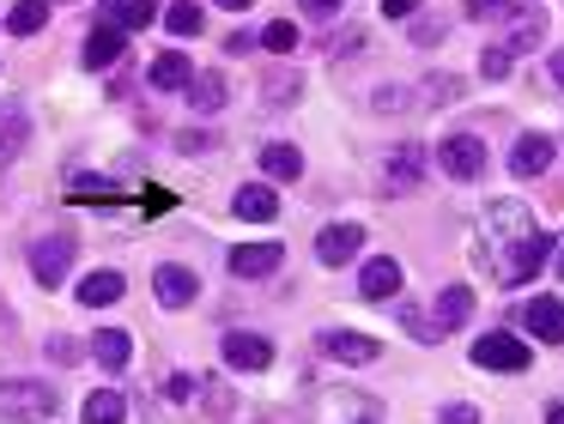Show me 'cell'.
I'll use <instances>...</instances> for the list:
<instances>
[{"label": "cell", "instance_id": "obj_1", "mask_svg": "<svg viewBox=\"0 0 564 424\" xmlns=\"http://www.w3.org/2000/svg\"><path fill=\"white\" fill-rule=\"evenodd\" d=\"M55 388L43 382H0V424H50Z\"/></svg>", "mask_w": 564, "mask_h": 424}, {"label": "cell", "instance_id": "obj_2", "mask_svg": "<svg viewBox=\"0 0 564 424\" xmlns=\"http://www.w3.org/2000/svg\"><path fill=\"white\" fill-rule=\"evenodd\" d=\"M67 261H74V237H67V230H50L43 242H31V279H37L43 291H55L67 279Z\"/></svg>", "mask_w": 564, "mask_h": 424}, {"label": "cell", "instance_id": "obj_3", "mask_svg": "<svg viewBox=\"0 0 564 424\" xmlns=\"http://www.w3.org/2000/svg\"><path fill=\"white\" fill-rule=\"evenodd\" d=\"M437 164H443V176L474 182L479 170H486V140H479V133H449V140L437 145Z\"/></svg>", "mask_w": 564, "mask_h": 424}, {"label": "cell", "instance_id": "obj_4", "mask_svg": "<svg viewBox=\"0 0 564 424\" xmlns=\"http://www.w3.org/2000/svg\"><path fill=\"white\" fill-rule=\"evenodd\" d=\"M425 170H431V152L406 140V145H394V152L382 157V188L406 194V188H419V182H425Z\"/></svg>", "mask_w": 564, "mask_h": 424}, {"label": "cell", "instance_id": "obj_5", "mask_svg": "<svg viewBox=\"0 0 564 424\" xmlns=\"http://www.w3.org/2000/svg\"><path fill=\"white\" fill-rule=\"evenodd\" d=\"M540 267H546V237H516L510 242V254L498 261V285H522V279H534Z\"/></svg>", "mask_w": 564, "mask_h": 424}, {"label": "cell", "instance_id": "obj_6", "mask_svg": "<svg viewBox=\"0 0 564 424\" xmlns=\"http://www.w3.org/2000/svg\"><path fill=\"white\" fill-rule=\"evenodd\" d=\"M474 363L479 370H528L534 358H528V346L516 334H479L474 339Z\"/></svg>", "mask_w": 564, "mask_h": 424}, {"label": "cell", "instance_id": "obj_7", "mask_svg": "<svg viewBox=\"0 0 564 424\" xmlns=\"http://www.w3.org/2000/svg\"><path fill=\"white\" fill-rule=\"evenodd\" d=\"M316 346H322V358H334V363H377L382 358L377 339H370V334H346V327L316 334Z\"/></svg>", "mask_w": 564, "mask_h": 424}, {"label": "cell", "instance_id": "obj_8", "mask_svg": "<svg viewBox=\"0 0 564 424\" xmlns=\"http://www.w3.org/2000/svg\"><path fill=\"white\" fill-rule=\"evenodd\" d=\"M516 322L534 339H546V346H564V303L558 297H528L522 309H516Z\"/></svg>", "mask_w": 564, "mask_h": 424}, {"label": "cell", "instance_id": "obj_9", "mask_svg": "<svg viewBox=\"0 0 564 424\" xmlns=\"http://www.w3.org/2000/svg\"><path fill=\"white\" fill-rule=\"evenodd\" d=\"M280 261H285L280 242H237L231 261H225V267H231V279H268Z\"/></svg>", "mask_w": 564, "mask_h": 424}, {"label": "cell", "instance_id": "obj_10", "mask_svg": "<svg viewBox=\"0 0 564 424\" xmlns=\"http://www.w3.org/2000/svg\"><path fill=\"white\" fill-rule=\"evenodd\" d=\"M358 249H365V225H328V230H316V261L322 267H346Z\"/></svg>", "mask_w": 564, "mask_h": 424}, {"label": "cell", "instance_id": "obj_11", "mask_svg": "<svg viewBox=\"0 0 564 424\" xmlns=\"http://www.w3.org/2000/svg\"><path fill=\"white\" fill-rule=\"evenodd\" d=\"M152 291H159V303H164V309H188V303H195V291H200V279L188 273V267L164 261L159 273H152Z\"/></svg>", "mask_w": 564, "mask_h": 424}, {"label": "cell", "instance_id": "obj_12", "mask_svg": "<svg viewBox=\"0 0 564 424\" xmlns=\"http://www.w3.org/2000/svg\"><path fill=\"white\" fill-rule=\"evenodd\" d=\"M152 19H159V0H104L98 7V24H116L122 36L147 31Z\"/></svg>", "mask_w": 564, "mask_h": 424}, {"label": "cell", "instance_id": "obj_13", "mask_svg": "<svg viewBox=\"0 0 564 424\" xmlns=\"http://www.w3.org/2000/svg\"><path fill=\"white\" fill-rule=\"evenodd\" d=\"M225 363H231V370H268V363H273V339H261V334H225Z\"/></svg>", "mask_w": 564, "mask_h": 424}, {"label": "cell", "instance_id": "obj_14", "mask_svg": "<svg viewBox=\"0 0 564 424\" xmlns=\"http://www.w3.org/2000/svg\"><path fill=\"white\" fill-rule=\"evenodd\" d=\"M510 170H516V176H546V170H552V140H546V133H522V140H516L510 145Z\"/></svg>", "mask_w": 564, "mask_h": 424}, {"label": "cell", "instance_id": "obj_15", "mask_svg": "<svg viewBox=\"0 0 564 424\" xmlns=\"http://www.w3.org/2000/svg\"><path fill=\"white\" fill-rule=\"evenodd\" d=\"M91 358H98L110 376H122L128 363H134V339H128L122 327H98V334H91Z\"/></svg>", "mask_w": 564, "mask_h": 424}, {"label": "cell", "instance_id": "obj_16", "mask_svg": "<svg viewBox=\"0 0 564 424\" xmlns=\"http://www.w3.org/2000/svg\"><path fill=\"white\" fill-rule=\"evenodd\" d=\"M147 79H152V91H188V79H195V61L176 55V48H164V55L147 67Z\"/></svg>", "mask_w": 564, "mask_h": 424}, {"label": "cell", "instance_id": "obj_17", "mask_svg": "<svg viewBox=\"0 0 564 424\" xmlns=\"http://www.w3.org/2000/svg\"><path fill=\"white\" fill-rule=\"evenodd\" d=\"M25 140H31L25 104H0V164H13V157L25 152Z\"/></svg>", "mask_w": 564, "mask_h": 424}, {"label": "cell", "instance_id": "obj_18", "mask_svg": "<svg viewBox=\"0 0 564 424\" xmlns=\"http://www.w3.org/2000/svg\"><path fill=\"white\" fill-rule=\"evenodd\" d=\"M231 213H237V218H249V225H268V218H280V200H273L268 182H249V188H237V194H231Z\"/></svg>", "mask_w": 564, "mask_h": 424}, {"label": "cell", "instance_id": "obj_19", "mask_svg": "<svg viewBox=\"0 0 564 424\" xmlns=\"http://www.w3.org/2000/svg\"><path fill=\"white\" fill-rule=\"evenodd\" d=\"M225 109V79L213 67H195V79H188V116H219Z\"/></svg>", "mask_w": 564, "mask_h": 424}, {"label": "cell", "instance_id": "obj_20", "mask_svg": "<svg viewBox=\"0 0 564 424\" xmlns=\"http://www.w3.org/2000/svg\"><path fill=\"white\" fill-rule=\"evenodd\" d=\"M122 48H128V36L116 31V24H91L86 31V67H116Z\"/></svg>", "mask_w": 564, "mask_h": 424}, {"label": "cell", "instance_id": "obj_21", "mask_svg": "<svg viewBox=\"0 0 564 424\" xmlns=\"http://www.w3.org/2000/svg\"><path fill=\"white\" fill-rule=\"evenodd\" d=\"M358 291H365L370 303L394 297V291H401V261H389V254H382V261H365V273H358Z\"/></svg>", "mask_w": 564, "mask_h": 424}, {"label": "cell", "instance_id": "obj_22", "mask_svg": "<svg viewBox=\"0 0 564 424\" xmlns=\"http://www.w3.org/2000/svg\"><path fill=\"white\" fill-rule=\"evenodd\" d=\"M79 424H128V400L116 388H98V394L79 400Z\"/></svg>", "mask_w": 564, "mask_h": 424}, {"label": "cell", "instance_id": "obj_23", "mask_svg": "<svg viewBox=\"0 0 564 424\" xmlns=\"http://www.w3.org/2000/svg\"><path fill=\"white\" fill-rule=\"evenodd\" d=\"M261 170H268V182H297L304 176V152L297 145H261Z\"/></svg>", "mask_w": 564, "mask_h": 424}, {"label": "cell", "instance_id": "obj_24", "mask_svg": "<svg viewBox=\"0 0 564 424\" xmlns=\"http://www.w3.org/2000/svg\"><path fill=\"white\" fill-rule=\"evenodd\" d=\"M122 291H128L122 273H86L79 279V303H86V309H104V303H116Z\"/></svg>", "mask_w": 564, "mask_h": 424}, {"label": "cell", "instance_id": "obj_25", "mask_svg": "<svg viewBox=\"0 0 564 424\" xmlns=\"http://www.w3.org/2000/svg\"><path fill=\"white\" fill-rule=\"evenodd\" d=\"M540 43H546V19H540V12H516V19H510V43H503V48H510V55H528V48H540Z\"/></svg>", "mask_w": 564, "mask_h": 424}, {"label": "cell", "instance_id": "obj_26", "mask_svg": "<svg viewBox=\"0 0 564 424\" xmlns=\"http://www.w3.org/2000/svg\"><path fill=\"white\" fill-rule=\"evenodd\" d=\"M491 230H503V237H534V218H528V206H516V200H498L491 206Z\"/></svg>", "mask_w": 564, "mask_h": 424}, {"label": "cell", "instance_id": "obj_27", "mask_svg": "<svg viewBox=\"0 0 564 424\" xmlns=\"http://www.w3.org/2000/svg\"><path fill=\"white\" fill-rule=\"evenodd\" d=\"M164 31H171V36H200V31H207V19H200L195 0H171V7H164Z\"/></svg>", "mask_w": 564, "mask_h": 424}, {"label": "cell", "instance_id": "obj_28", "mask_svg": "<svg viewBox=\"0 0 564 424\" xmlns=\"http://www.w3.org/2000/svg\"><path fill=\"white\" fill-rule=\"evenodd\" d=\"M43 24H50V7H43V0H19V7L7 12V31L13 36H37Z\"/></svg>", "mask_w": 564, "mask_h": 424}, {"label": "cell", "instance_id": "obj_29", "mask_svg": "<svg viewBox=\"0 0 564 424\" xmlns=\"http://www.w3.org/2000/svg\"><path fill=\"white\" fill-rule=\"evenodd\" d=\"M467 315H474V291H467V285H449V291L437 297V322H443V327H462Z\"/></svg>", "mask_w": 564, "mask_h": 424}, {"label": "cell", "instance_id": "obj_30", "mask_svg": "<svg viewBox=\"0 0 564 424\" xmlns=\"http://www.w3.org/2000/svg\"><path fill=\"white\" fill-rule=\"evenodd\" d=\"M401 322H406V334H413V339H431V346L449 334V327H443L437 315H425V309H401Z\"/></svg>", "mask_w": 564, "mask_h": 424}, {"label": "cell", "instance_id": "obj_31", "mask_svg": "<svg viewBox=\"0 0 564 424\" xmlns=\"http://www.w3.org/2000/svg\"><path fill=\"white\" fill-rule=\"evenodd\" d=\"M510 48H503V43H491L486 48V55H479V79H510Z\"/></svg>", "mask_w": 564, "mask_h": 424}, {"label": "cell", "instance_id": "obj_32", "mask_svg": "<svg viewBox=\"0 0 564 424\" xmlns=\"http://www.w3.org/2000/svg\"><path fill=\"white\" fill-rule=\"evenodd\" d=\"M261 43H268V48H273V55H292V48H297V24H285V19H273V24H268V31H261Z\"/></svg>", "mask_w": 564, "mask_h": 424}, {"label": "cell", "instance_id": "obj_33", "mask_svg": "<svg viewBox=\"0 0 564 424\" xmlns=\"http://www.w3.org/2000/svg\"><path fill=\"white\" fill-rule=\"evenodd\" d=\"M437 424H479V406H467V400H449V406L437 412Z\"/></svg>", "mask_w": 564, "mask_h": 424}, {"label": "cell", "instance_id": "obj_34", "mask_svg": "<svg viewBox=\"0 0 564 424\" xmlns=\"http://www.w3.org/2000/svg\"><path fill=\"white\" fill-rule=\"evenodd\" d=\"M280 97H297V73H273L268 79V104H280Z\"/></svg>", "mask_w": 564, "mask_h": 424}, {"label": "cell", "instance_id": "obj_35", "mask_svg": "<svg viewBox=\"0 0 564 424\" xmlns=\"http://www.w3.org/2000/svg\"><path fill=\"white\" fill-rule=\"evenodd\" d=\"M195 394H200V382H195V376H171V400H183V406H188Z\"/></svg>", "mask_w": 564, "mask_h": 424}, {"label": "cell", "instance_id": "obj_36", "mask_svg": "<svg viewBox=\"0 0 564 424\" xmlns=\"http://www.w3.org/2000/svg\"><path fill=\"white\" fill-rule=\"evenodd\" d=\"M297 7H304V12H310V19H334V12H340V7H346V0H297Z\"/></svg>", "mask_w": 564, "mask_h": 424}, {"label": "cell", "instance_id": "obj_37", "mask_svg": "<svg viewBox=\"0 0 564 424\" xmlns=\"http://www.w3.org/2000/svg\"><path fill=\"white\" fill-rule=\"evenodd\" d=\"M503 0H467V19H498Z\"/></svg>", "mask_w": 564, "mask_h": 424}, {"label": "cell", "instance_id": "obj_38", "mask_svg": "<svg viewBox=\"0 0 564 424\" xmlns=\"http://www.w3.org/2000/svg\"><path fill=\"white\" fill-rule=\"evenodd\" d=\"M413 7H419V0H382V19H406Z\"/></svg>", "mask_w": 564, "mask_h": 424}, {"label": "cell", "instance_id": "obj_39", "mask_svg": "<svg viewBox=\"0 0 564 424\" xmlns=\"http://www.w3.org/2000/svg\"><path fill=\"white\" fill-rule=\"evenodd\" d=\"M437 36H443L437 19H431V24H413V43H437Z\"/></svg>", "mask_w": 564, "mask_h": 424}, {"label": "cell", "instance_id": "obj_40", "mask_svg": "<svg viewBox=\"0 0 564 424\" xmlns=\"http://www.w3.org/2000/svg\"><path fill=\"white\" fill-rule=\"evenodd\" d=\"M50 351H55V358H62V363H79V358H74V351H79L74 339H50Z\"/></svg>", "mask_w": 564, "mask_h": 424}, {"label": "cell", "instance_id": "obj_41", "mask_svg": "<svg viewBox=\"0 0 564 424\" xmlns=\"http://www.w3.org/2000/svg\"><path fill=\"white\" fill-rule=\"evenodd\" d=\"M552 85H558V91H564V48H558V55H552Z\"/></svg>", "mask_w": 564, "mask_h": 424}, {"label": "cell", "instance_id": "obj_42", "mask_svg": "<svg viewBox=\"0 0 564 424\" xmlns=\"http://www.w3.org/2000/svg\"><path fill=\"white\" fill-rule=\"evenodd\" d=\"M219 7H225V12H249L256 0H219Z\"/></svg>", "mask_w": 564, "mask_h": 424}, {"label": "cell", "instance_id": "obj_43", "mask_svg": "<svg viewBox=\"0 0 564 424\" xmlns=\"http://www.w3.org/2000/svg\"><path fill=\"white\" fill-rule=\"evenodd\" d=\"M546 424H564V406H546Z\"/></svg>", "mask_w": 564, "mask_h": 424}, {"label": "cell", "instance_id": "obj_44", "mask_svg": "<svg viewBox=\"0 0 564 424\" xmlns=\"http://www.w3.org/2000/svg\"><path fill=\"white\" fill-rule=\"evenodd\" d=\"M558 273H564V249H558Z\"/></svg>", "mask_w": 564, "mask_h": 424}, {"label": "cell", "instance_id": "obj_45", "mask_svg": "<svg viewBox=\"0 0 564 424\" xmlns=\"http://www.w3.org/2000/svg\"><path fill=\"white\" fill-rule=\"evenodd\" d=\"M0 315H7V303H0Z\"/></svg>", "mask_w": 564, "mask_h": 424}]
</instances>
